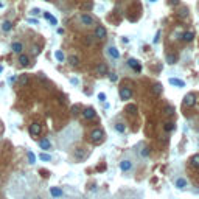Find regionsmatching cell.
Returning a JSON list of instances; mask_svg holds the SVG:
<instances>
[{
	"mask_svg": "<svg viewBox=\"0 0 199 199\" xmlns=\"http://www.w3.org/2000/svg\"><path fill=\"white\" fill-rule=\"evenodd\" d=\"M26 156H28V160H30L31 165H33V163H36V156H34L31 151H28V153H26Z\"/></svg>",
	"mask_w": 199,
	"mask_h": 199,
	"instance_id": "cell-30",
	"label": "cell"
},
{
	"mask_svg": "<svg viewBox=\"0 0 199 199\" xmlns=\"http://www.w3.org/2000/svg\"><path fill=\"white\" fill-rule=\"evenodd\" d=\"M181 39H184L185 42H191V40L195 39V33H193V31H185V33L182 34Z\"/></svg>",
	"mask_w": 199,
	"mask_h": 199,
	"instance_id": "cell-15",
	"label": "cell"
},
{
	"mask_svg": "<svg viewBox=\"0 0 199 199\" xmlns=\"http://www.w3.org/2000/svg\"><path fill=\"white\" fill-rule=\"evenodd\" d=\"M68 62H70V65L76 67V65H79V58L78 56H68Z\"/></svg>",
	"mask_w": 199,
	"mask_h": 199,
	"instance_id": "cell-25",
	"label": "cell"
},
{
	"mask_svg": "<svg viewBox=\"0 0 199 199\" xmlns=\"http://www.w3.org/2000/svg\"><path fill=\"white\" fill-rule=\"evenodd\" d=\"M39 12H40V10H39V8H33V10H31V16H37Z\"/></svg>",
	"mask_w": 199,
	"mask_h": 199,
	"instance_id": "cell-38",
	"label": "cell"
},
{
	"mask_svg": "<svg viewBox=\"0 0 199 199\" xmlns=\"http://www.w3.org/2000/svg\"><path fill=\"white\" fill-rule=\"evenodd\" d=\"M78 109H79L78 106H73V107H72V114H73V115H76V114H78Z\"/></svg>",
	"mask_w": 199,
	"mask_h": 199,
	"instance_id": "cell-41",
	"label": "cell"
},
{
	"mask_svg": "<svg viewBox=\"0 0 199 199\" xmlns=\"http://www.w3.org/2000/svg\"><path fill=\"white\" fill-rule=\"evenodd\" d=\"M54 58H56L58 61H61V62H62V61H64V53L61 51V50H58L56 53H54Z\"/></svg>",
	"mask_w": 199,
	"mask_h": 199,
	"instance_id": "cell-31",
	"label": "cell"
},
{
	"mask_svg": "<svg viewBox=\"0 0 199 199\" xmlns=\"http://www.w3.org/2000/svg\"><path fill=\"white\" fill-rule=\"evenodd\" d=\"M73 157L76 160H84L86 157H87V151L84 148H76V149L73 151Z\"/></svg>",
	"mask_w": 199,
	"mask_h": 199,
	"instance_id": "cell-4",
	"label": "cell"
},
{
	"mask_svg": "<svg viewBox=\"0 0 199 199\" xmlns=\"http://www.w3.org/2000/svg\"><path fill=\"white\" fill-rule=\"evenodd\" d=\"M28 22H30V23H34V25H36V23H37V20H36V19H31V17H30V19H28Z\"/></svg>",
	"mask_w": 199,
	"mask_h": 199,
	"instance_id": "cell-42",
	"label": "cell"
},
{
	"mask_svg": "<svg viewBox=\"0 0 199 199\" xmlns=\"http://www.w3.org/2000/svg\"><path fill=\"white\" fill-rule=\"evenodd\" d=\"M132 97V90L129 87H121L120 89V98L121 100H129Z\"/></svg>",
	"mask_w": 199,
	"mask_h": 199,
	"instance_id": "cell-6",
	"label": "cell"
},
{
	"mask_svg": "<svg viewBox=\"0 0 199 199\" xmlns=\"http://www.w3.org/2000/svg\"><path fill=\"white\" fill-rule=\"evenodd\" d=\"M140 156H142V157H148V156H149V149H148L146 146H145V148H142V151H140Z\"/></svg>",
	"mask_w": 199,
	"mask_h": 199,
	"instance_id": "cell-34",
	"label": "cell"
},
{
	"mask_svg": "<svg viewBox=\"0 0 199 199\" xmlns=\"http://www.w3.org/2000/svg\"><path fill=\"white\" fill-rule=\"evenodd\" d=\"M39 146L42 148V149H50L51 148V143H50V140L42 139V140H39Z\"/></svg>",
	"mask_w": 199,
	"mask_h": 199,
	"instance_id": "cell-21",
	"label": "cell"
},
{
	"mask_svg": "<svg viewBox=\"0 0 199 199\" xmlns=\"http://www.w3.org/2000/svg\"><path fill=\"white\" fill-rule=\"evenodd\" d=\"M109 79H111L112 83H117V81H118V76H117L115 73H111V75H109Z\"/></svg>",
	"mask_w": 199,
	"mask_h": 199,
	"instance_id": "cell-36",
	"label": "cell"
},
{
	"mask_svg": "<svg viewBox=\"0 0 199 199\" xmlns=\"http://www.w3.org/2000/svg\"><path fill=\"white\" fill-rule=\"evenodd\" d=\"M103 140H104V132H103L101 129H95V131H92V134H90V142L92 143L100 145Z\"/></svg>",
	"mask_w": 199,
	"mask_h": 199,
	"instance_id": "cell-1",
	"label": "cell"
},
{
	"mask_svg": "<svg viewBox=\"0 0 199 199\" xmlns=\"http://www.w3.org/2000/svg\"><path fill=\"white\" fill-rule=\"evenodd\" d=\"M11 28H12V23L8 22V20H5V22L2 23V30H3V31H10Z\"/></svg>",
	"mask_w": 199,
	"mask_h": 199,
	"instance_id": "cell-27",
	"label": "cell"
},
{
	"mask_svg": "<svg viewBox=\"0 0 199 199\" xmlns=\"http://www.w3.org/2000/svg\"><path fill=\"white\" fill-rule=\"evenodd\" d=\"M132 168V162L131 160H121L120 162V170L121 171H129Z\"/></svg>",
	"mask_w": 199,
	"mask_h": 199,
	"instance_id": "cell-11",
	"label": "cell"
},
{
	"mask_svg": "<svg viewBox=\"0 0 199 199\" xmlns=\"http://www.w3.org/2000/svg\"><path fill=\"white\" fill-rule=\"evenodd\" d=\"M167 62L168 64H174L176 62V56H174V54H167Z\"/></svg>",
	"mask_w": 199,
	"mask_h": 199,
	"instance_id": "cell-32",
	"label": "cell"
},
{
	"mask_svg": "<svg viewBox=\"0 0 199 199\" xmlns=\"http://www.w3.org/2000/svg\"><path fill=\"white\" fill-rule=\"evenodd\" d=\"M93 34H95V37H97V39H104L107 31H106V28L103 25H97V26H95V33Z\"/></svg>",
	"mask_w": 199,
	"mask_h": 199,
	"instance_id": "cell-5",
	"label": "cell"
},
{
	"mask_svg": "<svg viewBox=\"0 0 199 199\" xmlns=\"http://www.w3.org/2000/svg\"><path fill=\"white\" fill-rule=\"evenodd\" d=\"M97 75L98 76H104V75H107V65L106 64H100L97 67Z\"/></svg>",
	"mask_w": 199,
	"mask_h": 199,
	"instance_id": "cell-13",
	"label": "cell"
},
{
	"mask_svg": "<svg viewBox=\"0 0 199 199\" xmlns=\"http://www.w3.org/2000/svg\"><path fill=\"white\" fill-rule=\"evenodd\" d=\"M159 37H160V31H157V33H156V37H154L153 42H154V44H157V42H159Z\"/></svg>",
	"mask_w": 199,
	"mask_h": 199,
	"instance_id": "cell-39",
	"label": "cell"
},
{
	"mask_svg": "<svg viewBox=\"0 0 199 199\" xmlns=\"http://www.w3.org/2000/svg\"><path fill=\"white\" fill-rule=\"evenodd\" d=\"M2 70H3V68H2V65H0V73H2Z\"/></svg>",
	"mask_w": 199,
	"mask_h": 199,
	"instance_id": "cell-45",
	"label": "cell"
},
{
	"mask_svg": "<svg viewBox=\"0 0 199 199\" xmlns=\"http://www.w3.org/2000/svg\"><path fill=\"white\" fill-rule=\"evenodd\" d=\"M121 42H123V44H128V42H129V39H128V37H123V39H121Z\"/></svg>",
	"mask_w": 199,
	"mask_h": 199,
	"instance_id": "cell-43",
	"label": "cell"
},
{
	"mask_svg": "<svg viewBox=\"0 0 199 199\" xmlns=\"http://www.w3.org/2000/svg\"><path fill=\"white\" fill-rule=\"evenodd\" d=\"M149 2H151V3H154V2H157V0H149Z\"/></svg>",
	"mask_w": 199,
	"mask_h": 199,
	"instance_id": "cell-44",
	"label": "cell"
},
{
	"mask_svg": "<svg viewBox=\"0 0 199 199\" xmlns=\"http://www.w3.org/2000/svg\"><path fill=\"white\" fill-rule=\"evenodd\" d=\"M196 104V95L195 93H188L184 97V107H193Z\"/></svg>",
	"mask_w": 199,
	"mask_h": 199,
	"instance_id": "cell-2",
	"label": "cell"
},
{
	"mask_svg": "<svg viewBox=\"0 0 199 199\" xmlns=\"http://www.w3.org/2000/svg\"><path fill=\"white\" fill-rule=\"evenodd\" d=\"M162 90H163L162 84H154V86H153V89H151L153 95H160V93H162Z\"/></svg>",
	"mask_w": 199,
	"mask_h": 199,
	"instance_id": "cell-22",
	"label": "cell"
},
{
	"mask_svg": "<svg viewBox=\"0 0 199 199\" xmlns=\"http://www.w3.org/2000/svg\"><path fill=\"white\" fill-rule=\"evenodd\" d=\"M115 131L117 132H120V134H123V132H125L126 131V125H125V123H121V121H118V123H115Z\"/></svg>",
	"mask_w": 199,
	"mask_h": 199,
	"instance_id": "cell-19",
	"label": "cell"
},
{
	"mask_svg": "<svg viewBox=\"0 0 199 199\" xmlns=\"http://www.w3.org/2000/svg\"><path fill=\"white\" fill-rule=\"evenodd\" d=\"M39 159L42 160V162H50V160H51V156H50V154H45V153H40Z\"/></svg>",
	"mask_w": 199,
	"mask_h": 199,
	"instance_id": "cell-29",
	"label": "cell"
},
{
	"mask_svg": "<svg viewBox=\"0 0 199 199\" xmlns=\"http://www.w3.org/2000/svg\"><path fill=\"white\" fill-rule=\"evenodd\" d=\"M50 195L53 198H61V196H62V190L58 188V187H51L50 188Z\"/></svg>",
	"mask_w": 199,
	"mask_h": 199,
	"instance_id": "cell-17",
	"label": "cell"
},
{
	"mask_svg": "<svg viewBox=\"0 0 199 199\" xmlns=\"http://www.w3.org/2000/svg\"><path fill=\"white\" fill-rule=\"evenodd\" d=\"M44 17L48 20V22L51 23V25H58V20H56V17H53L50 12H44Z\"/></svg>",
	"mask_w": 199,
	"mask_h": 199,
	"instance_id": "cell-23",
	"label": "cell"
},
{
	"mask_svg": "<svg viewBox=\"0 0 199 199\" xmlns=\"http://www.w3.org/2000/svg\"><path fill=\"white\" fill-rule=\"evenodd\" d=\"M190 162H191V167L193 168H199V154H195L190 159Z\"/></svg>",
	"mask_w": 199,
	"mask_h": 199,
	"instance_id": "cell-24",
	"label": "cell"
},
{
	"mask_svg": "<svg viewBox=\"0 0 199 199\" xmlns=\"http://www.w3.org/2000/svg\"><path fill=\"white\" fill-rule=\"evenodd\" d=\"M39 53H40V48H39L37 45H34V47H33V54L36 56V54H39Z\"/></svg>",
	"mask_w": 199,
	"mask_h": 199,
	"instance_id": "cell-37",
	"label": "cell"
},
{
	"mask_svg": "<svg viewBox=\"0 0 199 199\" xmlns=\"http://www.w3.org/2000/svg\"><path fill=\"white\" fill-rule=\"evenodd\" d=\"M79 20H81V23L86 25V26H89V25H92V23H93V17H92V16H89L87 12L81 14V16H79Z\"/></svg>",
	"mask_w": 199,
	"mask_h": 199,
	"instance_id": "cell-7",
	"label": "cell"
},
{
	"mask_svg": "<svg viewBox=\"0 0 199 199\" xmlns=\"http://www.w3.org/2000/svg\"><path fill=\"white\" fill-rule=\"evenodd\" d=\"M126 112H129L131 115H135L137 114V106L135 104H128L126 106Z\"/></svg>",
	"mask_w": 199,
	"mask_h": 199,
	"instance_id": "cell-26",
	"label": "cell"
},
{
	"mask_svg": "<svg viewBox=\"0 0 199 199\" xmlns=\"http://www.w3.org/2000/svg\"><path fill=\"white\" fill-rule=\"evenodd\" d=\"M163 129H165L167 132H171L174 129V123L173 121H168V123H165V126H163Z\"/></svg>",
	"mask_w": 199,
	"mask_h": 199,
	"instance_id": "cell-28",
	"label": "cell"
},
{
	"mask_svg": "<svg viewBox=\"0 0 199 199\" xmlns=\"http://www.w3.org/2000/svg\"><path fill=\"white\" fill-rule=\"evenodd\" d=\"M95 115H97V112H95L92 107H86L84 111H83V117H84L86 120H92V118H95Z\"/></svg>",
	"mask_w": 199,
	"mask_h": 199,
	"instance_id": "cell-9",
	"label": "cell"
},
{
	"mask_svg": "<svg viewBox=\"0 0 199 199\" xmlns=\"http://www.w3.org/2000/svg\"><path fill=\"white\" fill-rule=\"evenodd\" d=\"M165 111H167L168 115H173V114H174V107H173V106H167V107H165Z\"/></svg>",
	"mask_w": 199,
	"mask_h": 199,
	"instance_id": "cell-35",
	"label": "cell"
},
{
	"mask_svg": "<svg viewBox=\"0 0 199 199\" xmlns=\"http://www.w3.org/2000/svg\"><path fill=\"white\" fill-rule=\"evenodd\" d=\"M40 131H42V126H40L39 123H31L30 125V134L31 135H39Z\"/></svg>",
	"mask_w": 199,
	"mask_h": 199,
	"instance_id": "cell-8",
	"label": "cell"
},
{
	"mask_svg": "<svg viewBox=\"0 0 199 199\" xmlns=\"http://www.w3.org/2000/svg\"><path fill=\"white\" fill-rule=\"evenodd\" d=\"M176 188H179V190H184L185 187H188V182H187V179H184V177H179V179L176 181Z\"/></svg>",
	"mask_w": 199,
	"mask_h": 199,
	"instance_id": "cell-10",
	"label": "cell"
},
{
	"mask_svg": "<svg viewBox=\"0 0 199 199\" xmlns=\"http://www.w3.org/2000/svg\"><path fill=\"white\" fill-rule=\"evenodd\" d=\"M128 65L131 67L134 72H142V64H140V61L135 59V58H129L128 59Z\"/></svg>",
	"mask_w": 199,
	"mask_h": 199,
	"instance_id": "cell-3",
	"label": "cell"
},
{
	"mask_svg": "<svg viewBox=\"0 0 199 199\" xmlns=\"http://www.w3.org/2000/svg\"><path fill=\"white\" fill-rule=\"evenodd\" d=\"M17 83H19V86H26V84H28V75H26V73L20 75V76L17 78Z\"/></svg>",
	"mask_w": 199,
	"mask_h": 199,
	"instance_id": "cell-18",
	"label": "cell"
},
{
	"mask_svg": "<svg viewBox=\"0 0 199 199\" xmlns=\"http://www.w3.org/2000/svg\"><path fill=\"white\" fill-rule=\"evenodd\" d=\"M11 48H12V51L14 53H22V50H23V45H22V42H12L11 44Z\"/></svg>",
	"mask_w": 199,
	"mask_h": 199,
	"instance_id": "cell-14",
	"label": "cell"
},
{
	"mask_svg": "<svg viewBox=\"0 0 199 199\" xmlns=\"http://www.w3.org/2000/svg\"><path fill=\"white\" fill-rule=\"evenodd\" d=\"M107 53H109V56H111L112 59H118L120 58V51L115 48V47H109L107 48Z\"/></svg>",
	"mask_w": 199,
	"mask_h": 199,
	"instance_id": "cell-12",
	"label": "cell"
},
{
	"mask_svg": "<svg viewBox=\"0 0 199 199\" xmlns=\"http://www.w3.org/2000/svg\"><path fill=\"white\" fill-rule=\"evenodd\" d=\"M47 2H48V0H47Z\"/></svg>",
	"mask_w": 199,
	"mask_h": 199,
	"instance_id": "cell-46",
	"label": "cell"
},
{
	"mask_svg": "<svg viewBox=\"0 0 199 199\" xmlns=\"http://www.w3.org/2000/svg\"><path fill=\"white\" fill-rule=\"evenodd\" d=\"M187 16H188V10H187V8H182V10L179 11V17L184 19V17H187Z\"/></svg>",
	"mask_w": 199,
	"mask_h": 199,
	"instance_id": "cell-33",
	"label": "cell"
},
{
	"mask_svg": "<svg viewBox=\"0 0 199 199\" xmlns=\"http://www.w3.org/2000/svg\"><path fill=\"white\" fill-rule=\"evenodd\" d=\"M98 100L100 101H106V95L104 93H98Z\"/></svg>",
	"mask_w": 199,
	"mask_h": 199,
	"instance_id": "cell-40",
	"label": "cell"
},
{
	"mask_svg": "<svg viewBox=\"0 0 199 199\" xmlns=\"http://www.w3.org/2000/svg\"><path fill=\"white\" fill-rule=\"evenodd\" d=\"M170 84H173L176 87H185V83L179 78H170Z\"/></svg>",
	"mask_w": 199,
	"mask_h": 199,
	"instance_id": "cell-16",
	"label": "cell"
},
{
	"mask_svg": "<svg viewBox=\"0 0 199 199\" xmlns=\"http://www.w3.org/2000/svg\"><path fill=\"white\" fill-rule=\"evenodd\" d=\"M19 62H20V65L26 67V65L30 64V58L26 56V54H20V56H19Z\"/></svg>",
	"mask_w": 199,
	"mask_h": 199,
	"instance_id": "cell-20",
	"label": "cell"
}]
</instances>
